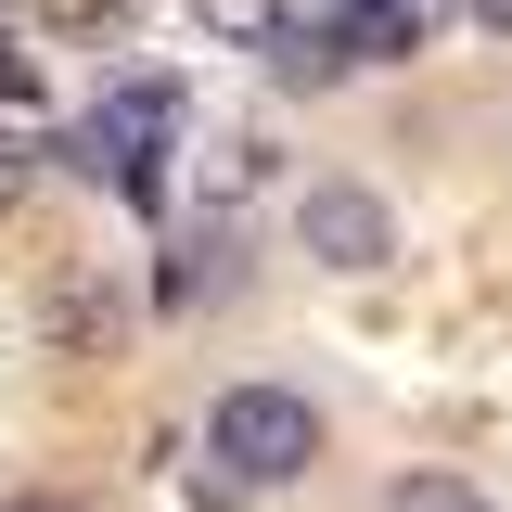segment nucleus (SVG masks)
Instances as JSON below:
<instances>
[{
    "label": "nucleus",
    "mask_w": 512,
    "mask_h": 512,
    "mask_svg": "<svg viewBox=\"0 0 512 512\" xmlns=\"http://www.w3.org/2000/svg\"><path fill=\"white\" fill-rule=\"evenodd\" d=\"M474 26H500V39H512V0H474Z\"/></svg>",
    "instance_id": "9d476101"
},
{
    "label": "nucleus",
    "mask_w": 512,
    "mask_h": 512,
    "mask_svg": "<svg viewBox=\"0 0 512 512\" xmlns=\"http://www.w3.org/2000/svg\"><path fill=\"white\" fill-rule=\"evenodd\" d=\"M205 461H218L231 487H295L320 461V410L295 384H231V397L205 410Z\"/></svg>",
    "instance_id": "f257e3e1"
},
{
    "label": "nucleus",
    "mask_w": 512,
    "mask_h": 512,
    "mask_svg": "<svg viewBox=\"0 0 512 512\" xmlns=\"http://www.w3.org/2000/svg\"><path fill=\"white\" fill-rule=\"evenodd\" d=\"M359 52H423V0H320Z\"/></svg>",
    "instance_id": "39448f33"
},
{
    "label": "nucleus",
    "mask_w": 512,
    "mask_h": 512,
    "mask_svg": "<svg viewBox=\"0 0 512 512\" xmlns=\"http://www.w3.org/2000/svg\"><path fill=\"white\" fill-rule=\"evenodd\" d=\"M26 180H39V141H26V116H13V103H0V218L26 205Z\"/></svg>",
    "instance_id": "423d86ee"
},
{
    "label": "nucleus",
    "mask_w": 512,
    "mask_h": 512,
    "mask_svg": "<svg viewBox=\"0 0 512 512\" xmlns=\"http://www.w3.org/2000/svg\"><path fill=\"white\" fill-rule=\"evenodd\" d=\"M295 231H308V256L320 269H384V256H397V218H384L372 192H308V218H295Z\"/></svg>",
    "instance_id": "7ed1b4c3"
},
{
    "label": "nucleus",
    "mask_w": 512,
    "mask_h": 512,
    "mask_svg": "<svg viewBox=\"0 0 512 512\" xmlns=\"http://www.w3.org/2000/svg\"><path fill=\"white\" fill-rule=\"evenodd\" d=\"M167 141H180V77H116V90L77 116V167L116 180V192H154Z\"/></svg>",
    "instance_id": "f03ea898"
},
{
    "label": "nucleus",
    "mask_w": 512,
    "mask_h": 512,
    "mask_svg": "<svg viewBox=\"0 0 512 512\" xmlns=\"http://www.w3.org/2000/svg\"><path fill=\"white\" fill-rule=\"evenodd\" d=\"M0 512H90V500H52V487H26V500H0Z\"/></svg>",
    "instance_id": "1a4fd4ad"
},
{
    "label": "nucleus",
    "mask_w": 512,
    "mask_h": 512,
    "mask_svg": "<svg viewBox=\"0 0 512 512\" xmlns=\"http://www.w3.org/2000/svg\"><path fill=\"white\" fill-rule=\"evenodd\" d=\"M26 90H39V64L13 52V39H0V103H26Z\"/></svg>",
    "instance_id": "6e6552de"
},
{
    "label": "nucleus",
    "mask_w": 512,
    "mask_h": 512,
    "mask_svg": "<svg viewBox=\"0 0 512 512\" xmlns=\"http://www.w3.org/2000/svg\"><path fill=\"white\" fill-rule=\"evenodd\" d=\"M256 52H269V77H295V90H320V77H346V64H359V39H346V26H333V13H269V39H256Z\"/></svg>",
    "instance_id": "20e7f679"
},
{
    "label": "nucleus",
    "mask_w": 512,
    "mask_h": 512,
    "mask_svg": "<svg viewBox=\"0 0 512 512\" xmlns=\"http://www.w3.org/2000/svg\"><path fill=\"white\" fill-rule=\"evenodd\" d=\"M384 512H487V500H474L461 474H410V487H397V500H384Z\"/></svg>",
    "instance_id": "0eeeda50"
}]
</instances>
